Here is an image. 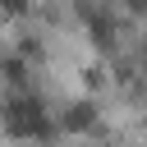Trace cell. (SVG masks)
I'll return each instance as SVG.
<instances>
[{
  "instance_id": "3",
  "label": "cell",
  "mask_w": 147,
  "mask_h": 147,
  "mask_svg": "<svg viewBox=\"0 0 147 147\" xmlns=\"http://www.w3.org/2000/svg\"><path fill=\"white\" fill-rule=\"evenodd\" d=\"M0 9H5V14H23V9H28V0H0Z\"/></svg>"
},
{
  "instance_id": "2",
  "label": "cell",
  "mask_w": 147,
  "mask_h": 147,
  "mask_svg": "<svg viewBox=\"0 0 147 147\" xmlns=\"http://www.w3.org/2000/svg\"><path fill=\"white\" fill-rule=\"evenodd\" d=\"M92 119H96V110H92V106H87V101H83V106H74V110H69V115H64V124H69V129H87V124H92Z\"/></svg>"
},
{
  "instance_id": "1",
  "label": "cell",
  "mask_w": 147,
  "mask_h": 147,
  "mask_svg": "<svg viewBox=\"0 0 147 147\" xmlns=\"http://www.w3.org/2000/svg\"><path fill=\"white\" fill-rule=\"evenodd\" d=\"M0 129L9 138H41V133H51V115L37 96H9L0 106Z\"/></svg>"
}]
</instances>
